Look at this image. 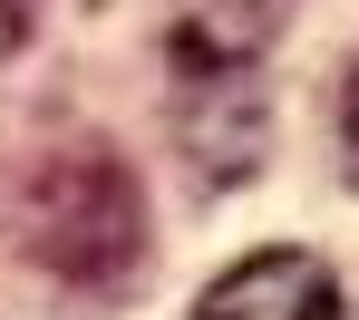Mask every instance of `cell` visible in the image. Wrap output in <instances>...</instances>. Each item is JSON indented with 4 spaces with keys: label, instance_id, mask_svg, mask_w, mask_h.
Instances as JSON below:
<instances>
[{
    "label": "cell",
    "instance_id": "6da1fadb",
    "mask_svg": "<svg viewBox=\"0 0 359 320\" xmlns=\"http://www.w3.org/2000/svg\"><path fill=\"white\" fill-rule=\"evenodd\" d=\"M10 233L39 272H59L78 291H117L146 262V204L107 146H49L10 185Z\"/></svg>",
    "mask_w": 359,
    "mask_h": 320
},
{
    "label": "cell",
    "instance_id": "7a4b0ae2",
    "mask_svg": "<svg viewBox=\"0 0 359 320\" xmlns=\"http://www.w3.org/2000/svg\"><path fill=\"white\" fill-rule=\"evenodd\" d=\"M194 320H340V272L301 243H272V253H243L194 301Z\"/></svg>",
    "mask_w": 359,
    "mask_h": 320
},
{
    "label": "cell",
    "instance_id": "3957f363",
    "mask_svg": "<svg viewBox=\"0 0 359 320\" xmlns=\"http://www.w3.org/2000/svg\"><path fill=\"white\" fill-rule=\"evenodd\" d=\"M282 20H292V0H194V20H184V59L204 68H252L272 39H282Z\"/></svg>",
    "mask_w": 359,
    "mask_h": 320
},
{
    "label": "cell",
    "instance_id": "277c9868",
    "mask_svg": "<svg viewBox=\"0 0 359 320\" xmlns=\"http://www.w3.org/2000/svg\"><path fill=\"white\" fill-rule=\"evenodd\" d=\"M20 39H29V0H0V59H10Z\"/></svg>",
    "mask_w": 359,
    "mask_h": 320
},
{
    "label": "cell",
    "instance_id": "5b68a950",
    "mask_svg": "<svg viewBox=\"0 0 359 320\" xmlns=\"http://www.w3.org/2000/svg\"><path fill=\"white\" fill-rule=\"evenodd\" d=\"M340 127H350V146H359V59H350V88H340Z\"/></svg>",
    "mask_w": 359,
    "mask_h": 320
}]
</instances>
